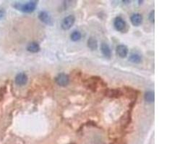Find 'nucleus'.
Returning <instances> with one entry per match:
<instances>
[{"mask_svg":"<svg viewBox=\"0 0 193 144\" xmlns=\"http://www.w3.org/2000/svg\"><path fill=\"white\" fill-rule=\"evenodd\" d=\"M114 25V28L117 31L122 32L124 31L125 28H126V23H125L124 20L121 17H117L115 18Z\"/></svg>","mask_w":193,"mask_h":144,"instance_id":"obj_5","label":"nucleus"},{"mask_svg":"<svg viewBox=\"0 0 193 144\" xmlns=\"http://www.w3.org/2000/svg\"><path fill=\"white\" fill-rule=\"evenodd\" d=\"M38 18H39V20L41 21L42 22L45 23L46 25H53V19H52L51 15H50L47 12L42 11L39 12V14H38Z\"/></svg>","mask_w":193,"mask_h":144,"instance_id":"obj_4","label":"nucleus"},{"mask_svg":"<svg viewBox=\"0 0 193 144\" xmlns=\"http://www.w3.org/2000/svg\"><path fill=\"white\" fill-rule=\"evenodd\" d=\"M154 12H154V10H153V11H151V12L150 13V15H149V20H150V21L151 22H154V20H155V15H154Z\"/></svg>","mask_w":193,"mask_h":144,"instance_id":"obj_16","label":"nucleus"},{"mask_svg":"<svg viewBox=\"0 0 193 144\" xmlns=\"http://www.w3.org/2000/svg\"><path fill=\"white\" fill-rule=\"evenodd\" d=\"M75 22V17L74 15H69L65 17V19L62 20V22H61V28L65 30H67L69 29H70L72 28V26L74 25V23Z\"/></svg>","mask_w":193,"mask_h":144,"instance_id":"obj_3","label":"nucleus"},{"mask_svg":"<svg viewBox=\"0 0 193 144\" xmlns=\"http://www.w3.org/2000/svg\"><path fill=\"white\" fill-rule=\"evenodd\" d=\"M130 20L133 25L138 27L142 24V16L140 14H139V13L133 14L130 17Z\"/></svg>","mask_w":193,"mask_h":144,"instance_id":"obj_7","label":"nucleus"},{"mask_svg":"<svg viewBox=\"0 0 193 144\" xmlns=\"http://www.w3.org/2000/svg\"><path fill=\"white\" fill-rule=\"evenodd\" d=\"M117 54L121 58L127 57L128 54V49L126 45H119L117 47Z\"/></svg>","mask_w":193,"mask_h":144,"instance_id":"obj_8","label":"nucleus"},{"mask_svg":"<svg viewBox=\"0 0 193 144\" xmlns=\"http://www.w3.org/2000/svg\"><path fill=\"white\" fill-rule=\"evenodd\" d=\"M5 15V11L3 10V9H0V20L2 19Z\"/></svg>","mask_w":193,"mask_h":144,"instance_id":"obj_17","label":"nucleus"},{"mask_svg":"<svg viewBox=\"0 0 193 144\" xmlns=\"http://www.w3.org/2000/svg\"><path fill=\"white\" fill-rule=\"evenodd\" d=\"M28 82V76L25 73H19L15 76V83L19 86L26 85Z\"/></svg>","mask_w":193,"mask_h":144,"instance_id":"obj_6","label":"nucleus"},{"mask_svg":"<svg viewBox=\"0 0 193 144\" xmlns=\"http://www.w3.org/2000/svg\"><path fill=\"white\" fill-rule=\"evenodd\" d=\"M81 37H82V35H81L80 32L77 31V30H75V31L73 32L70 35L71 40H72V41H74V42H76V41H78V40H80L81 39Z\"/></svg>","mask_w":193,"mask_h":144,"instance_id":"obj_15","label":"nucleus"},{"mask_svg":"<svg viewBox=\"0 0 193 144\" xmlns=\"http://www.w3.org/2000/svg\"><path fill=\"white\" fill-rule=\"evenodd\" d=\"M55 82L59 86H66L69 83V77L68 75L65 73H61L56 76Z\"/></svg>","mask_w":193,"mask_h":144,"instance_id":"obj_2","label":"nucleus"},{"mask_svg":"<svg viewBox=\"0 0 193 144\" xmlns=\"http://www.w3.org/2000/svg\"><path fill=\"white\" fill-rule=\"evenodd\" d=\"M129 61L134 63H140L142 61V58L138 53H132L129 57Z\"/></svg>","mask_w":193,"mask_h":144,"instance_id":"obj_14","label":"nucleus"},{"mask_svg":"<svg viewBox=\"0 0 193 144\" xmlns=\"http://www.w3.org/2000/svg\"><path fill=\"white\" fill-rule=\"evenodd\" d=\"M27 50L30 53H36L40 51V48L38 43H36V42H32V43H29L28 46H27Z\"/></svg>","mask_w":193,"mask_h":144,"instance_id":"obj_10","label":"nucleus"},{"mask_svg":"<svg viewBox=\"0 0 193 144\" xmlns=\"http://www.w3.org/2000/svg\"><path fill=\"white\" fill-rule=\"evenodd\" d=\"M101 50L104 56L107 58V59H111V49H110L109 46L108 45L107 43H103L101 44Z\"/></svg>","mask_w":193,"mask_h":144,"instance_id":"obj_9","label":"nucleus"},{"mask_svg":"<svg viewBox=\"0 0 193 144\" xmlns=\"http://www.w3.org/2000/svg\"><path fill=\"white\" fill-rule=\"evenodd\" d=\"M36 6H37V2L30 1L26 4H23V5L20 3H16L14 5V7L17 9H19V10L22 11L23 12L30 13L35 10Z\"/></svg>","mask_w":193,"mask_h":144,"instance_id":"obj_1","label":"nucleus"},{"mask_svg":"<svg viewBox=\"0 0 193 144\" xmlns=\"http://www.w3.org/2000/svg\"><path fill=\"white\" fill-rule=\"evenodd\" d=\"M88 47L91 51H96L98 49V41L95 38L90 37L88 40Z\"/></svg>","mask_w":193,"mask_h":144,"instance_id":"obj_12","label":"nucleus"},{"mask_svg":"<svg viewBox=\"0 0 193 144\" xmlns=\"http://www.w3.org/2000/svg\"><path fill=\"white\" fill-rule=\"evenodd\" d=\"M124 143L125 142L122 141H116L114 144H126V143Z\"/></svg>","mask_w":193,"mask_h":144,"instance_id":"obj_18","label":"nucleus"},{"mask_svg":"<svg viewBox=\"0 0 193 144\" xmlns=\"http://www.w3.org/2000/svg\"><path fill=\"white\" fill-rule=\"evenodd\" d=\"M144 99L147 102H153L154 99H155V95H154V92L152 91H148L145 93Z\"/></svg>","mask_w":193,"mask_h":144,"instance_id":"obj_13","label":"nucleus"},{"mask_svg":"<svg viewBox=\"0 0 193 144\" xmlns=\"http://www.w3.org/2000/svg\"><path fill=\"white\" fill-rule=\"evenodd\" d=\"M106 95L109 97L118 98L122 95V92L119 89H109L106 92Z\"/></svg>","mask_w":193,"mask_h":144,"instance_id":"obj_11","label":"nucleus"}]
</instances>
